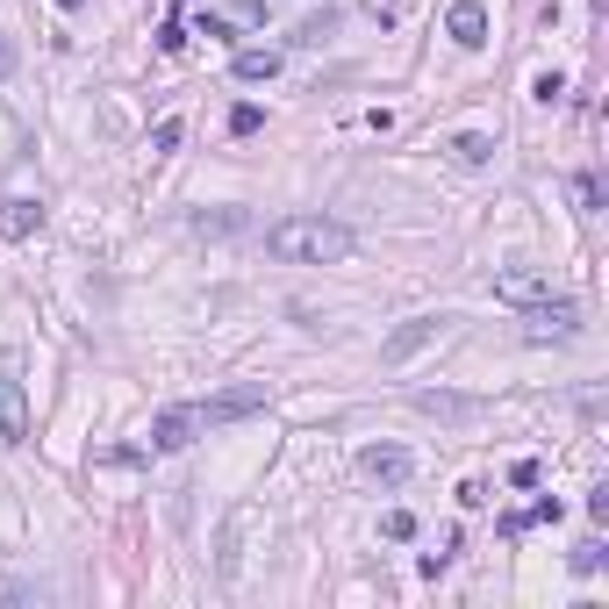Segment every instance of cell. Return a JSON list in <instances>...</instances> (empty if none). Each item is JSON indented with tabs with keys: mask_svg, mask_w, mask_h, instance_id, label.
I'll list each match as a JSON object with an SVG mask.
<instances>
[{
	"mask_svg": "<svg viewBox=\"0 0 609 609\" xmlns=\"http://www.w3.org/2000/svg\"><path fill=\"white\" fill-rule=\"evenodd\" d=\"M352 230L330 223V215H287V223L266 230V251L287 258V266H337V258H352Z\"/></svg>",
	"mask_w": 609,
	"mask_h": 609,
	"instance_id": "obj_1",
	"label": "cell"
},
{
	"mask_svg": "<svg viewBox=\"0 0 609 609\" xmlns=\"http://www.w3.org/2000/svg\"><path fill=\"white\" fill-rule=\"evenodd\" d=\"M416 409H423V416H445V423H459V416H481L488 402H473V395H438V387H423V395H416Z\"/></svg>",
	"mask_w": 609,
	"mask_h": 609,
	"instance_id": "obj_10",
	"label": "cell"
},
{
	"mask_svg": "<svg viewBox=\"0 0 609 609\" xmlns=\"http://www.w3.org/2000/svg\"><path fill=\"white\" fill-rule=\"evenodd\" d=\"M330 29H337V15H330V8H323V15H309V22H301V43H323V36H330Z\"/></svg>",
	"mask_w": 609,
	"mask_h": 609,
	"instance_id": "obj_16",
	"label": "cell"
},
{
	"mask_svg": "<svg viewBox=\"0 0 609 609\" xmlns=\"http://www.w3.org/2000/svg\"><path fill=\"white\" fill-rule=\"evenodd\" d=\"M445 29H452V43H459V51H481V43H488V8H481V0H452Z\"/></svg>",
	"mask_w": 609,
	"mask_h": 609,
	"instance_id": "obj_7",
	"label": "cell"
},
{
	"mask_svg": "<svg viewBox=\"0 0 609 609\" xmlns=\"http://www.w3.org/2000/svg\"><path fill=\"white\" fill-rule=\"evenodd\" d=\"M258 122H266V115H258L251 101H244V108H230V129H237V137H251V129H258Z\"/></svg>",
	"mask_w": 609,
	"mask_h": 609,
	"instance_id": "obj_18",
	"label": "cell"
},
{
	"mask_svg": "<svg viewBox=\"0 0 609 609\" xmlns=\"http://www.w3.org/2000/svg\"><path fill=\"white\" fill-rule=\"evenodd\" d=\"M0 423H8V438H22V430H29V409H22V373H15V359H0Z\"/></svg>",
	"mask_w": 609,
	"mask_h": 609,
	"instance_id": "obj_8",
	"label": "cell"
},
{
	"mask_svg": "<svg viewBox=\"0 0 609 609\" xmlns=\"http://www.w3.org/2000/svg\"><path fill=\"white\" fill-rule=\"evenodd\" d=\"M524 323H531V337H574L581 330V301H567V294H538L531 309H524Z\"/></svg>",
	"mask_w": 609,
	"mask_h": 609,
	"instance_id": "obj_2",
	"label": "cell"
},
{
	"mask_svg": "<svg viewBox=\"0 0 609 609\" xmlns=\"http://www.w3.org/2000/svg\"><path fill=\"white\" fill-rule=\"evenodd\" d=\"M430 337H438V316H409V323H402L395 337H387V344H380V359H387V366H409V359L423 352V344H430Z\"/></svg>",
	"mask_w": 609,
	"mask_h": 609,
	"instance_id": "obj_6",
	"label": "cell"
},
{
	"mask_svg": "<svg viewBox=\"0 0 609 609\" xmlns=\"http://www.w3.org/2000/svg\"><path fill=\"white\" fill-rule=\"evenodd\" d=\"M244 86H258V79H273L280 72V51H237V65H230Z\"/></svg>",
	"mask_w": 609,
	"mask_h": 609,
	"instance_id": "obj_12",
	"label": "cell"
},
{
	"mask_svg": "<svg viewBox=\"0 0 609 609\" xmlns=\"http://www.w3.org/2000/svg\"><path fill=\"white\" fill-rule=\"evenodd\" d=\"M380 531L395 538V545H409V538H416V516H409V509H387V524H380Z\"/></svg>",
	"mask_w": 609,
	"mask_h": 609,
	"instance_id": "obj_15",
	"label": "cell"
},
{
	"mask_svg": "<svg viewBox=\"0 0 609 609\" xmlns=\"http://www.w3.org/2000/svg\"><path fill=\"white\" fill-rule=\"evenodd\" d=\"M180 137H187V122H180V115H165V122L151 129V151H180Z\"/></svg>",
	"mask_w": 609,
	"mask_h": 609,
	"instance_id": "obj_14",
	"label": "cell"
},
{
	"mask_svg": "<svg viewBox=\"0 0 609 609\" xmlns=\"http://www.w3.org/2000/svg\"><path fill=\"white\" fill-rule=\"evenodd\" d=\"M574 194H581V208H588V215L602 208V180H574Z\"/></svg>",
	"mask_w": 609,
	"mask_h": 609,
	"instance_id": "obj_19",
	"label": "cell"
},
{
	"mask_svg": "<svg viewBox=\"0 0 609 609\" xmlns=\"http://www.w3.org/2000/svg\"><path fill=\"white\" fill-rule=\"evenodd\" d=\"M445 151H452L459 165H488V158H495V137H481V129H466V137H452Z\"/></svg>",
	"mask_w": 609,
	"mask_h": 609,
	"instance_id": "obj_13",
	"label": "cell"
},
{
	"mask_svg": "<svg viewBox=\"0 0 609 609\" xmlns=\"http://www.w3.org/2000/svg\"><path fill=\"white\" fill-rule=\"evenodd\" d=\"M488 287H495V301H509V309H531V301L545 294V280H538V273H495Z\"/></svg>",
	"mask_w": 609,
	"mask_h": 609,
	"instance_id": "obj_9",
	"label": "cell"
},
{
	"mask_svg": "<svg viewBox=\"0 0 609 609\" xmlns=\"http://www.w3.org/2000/svg\"><path fill=\"white\" fill-rule=\"evenodd\" d=\"M359 473H366L373 488H402L409 473H416V459H409L402 445H366V452H359Z\"/></svg>",
	"mask_w": 609,
	"mask_h": 609,
	"instance_id": "obj_4",
	"label": "cell"
},
{
	"mask_svg": "<svg viewBox=\"0 0 609 609\" xmlns=\"http://www.w3.org/2000/svg\"><path fill=\"white\" fill-rule=\"evenodd\" d=\"M452 545H459V538H445V545H438V552H423V574H430V581H438V574H445V567H452Z\"/></svg>",
	"mask_w": 609,
	"mask_h": 609,
	"instance_id": "obj_17",
	"label": "cell"
},
{
	"mask_svg": "<svg viewBox=\"0 0 609 609\" xmlns=\"http://www.w3.org/2000/svg\"><path fill=\"white\" fill-rule=\"evenodd\" d=\"M251 409H266V387H237V395H215V402H194L201 430H215V423H237V416H251Z\"/></svg>",
	"mask_w": 609,
	"mask_h": 609,
	"instance_id": "obj_5",
	"label": "cell"
},
{
	"mask_svg": "<svg viewBox=\"0 0 609 609\" xmlns=\"http://www.w3.org/2000/svg\"><path fill=\"white\" fill-rule=\"evenodd\" d=\"M36 230H43L36 201H0V237H36Z\"/></svg>",
	"mask_w": 609,
	"mask_h": 609,
	"instance_id": "obj_11",
	"label": "cell"
},
{
	"mask_svg": "<svg viewBox=\"0 0 609 609\" xmlns=\"http://www.w3.org/2000/svg\"><path fill=\"white\" fill-rule=\"evenodd\" d=\"M58 8H65V15H79V8H86V0H58Z\"/></svg>",
	"mask_w": 609,
	"mask_h": 609,
	"instance_id": "obj_20",
	"label": "cell"
},
{
	"mask_svg": "<svg viewBox=\"0 0 609 609\" xmlns=\"http://www.w3.org/2000/svg\"><path fill=\"white\" fill-rule=\"evenodd\" d=\"M194 438H201L194 402H187V409H158V416H151V452H187Z\"/></svg>",
	"mask_w": 609,
	"mask_h": 609,
	"instance_id": "obj_3",
	"label": "cell"
}]
</instances>
